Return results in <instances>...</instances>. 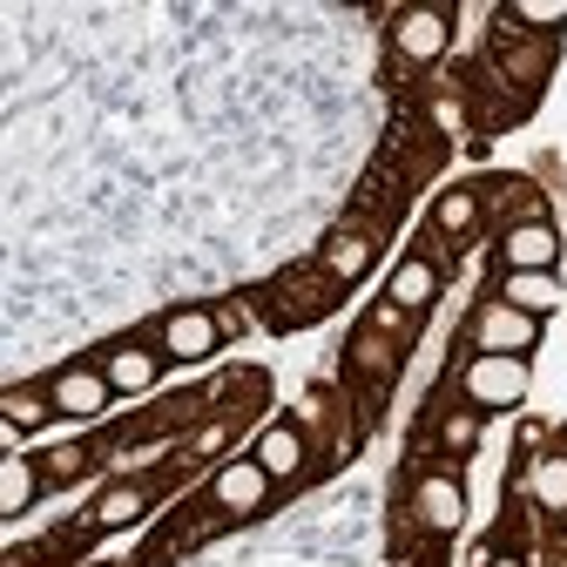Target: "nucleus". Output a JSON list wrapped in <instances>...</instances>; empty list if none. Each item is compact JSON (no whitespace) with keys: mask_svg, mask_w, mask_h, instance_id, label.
I'll return each instance as SVG.
<instances>
[{"mask_svg":"<svg viewBox=\"0 0 567 567\" xmlns=\"http://www.w3.org/2000/svg\"><path fill=\"white\" fill-rule=\"evenodd\" d=\"M554 257H560V244H554L547 224H514V230H507V264H514V270H547Z\"/></svg>","mask_w":567,"mask_h":567,"instance_id":"9","label":"nucleus"},{"mask_svg":"<svg viewBox=\"0 0 567 567\" xmlns=\"http://www.w3.org/2000/svg\"><path fill=\"white\" fill-rule=\"evenodd\" d=\"M501 305H514V311L540 318V311H554V305H560V284H554L547 270H507V298H501Z\"/></svg>","mask_w":567,"mask_h":567,"instance_id":"7","label":"nucleus"},{"mask_svg":"<svg viewBox=\"0 0 567 567\" xmlns=\"http://www.w3.org/2000/svg\"><path fill=\"white\" fill-rule=\"evenodd\" d=\"M28 501H34V466L8 460V466H0V514H21Z\"/></svg>","mask_w":567,"mask_h":567,"instance_id":"14","label":"nucleus"},{"mask_svg":"<svg viewBox=\"0 0 567 567\" xmlns=\"http://www.w3.org/2000/svg\"><path fill=\"white\" fill-rule=\"evenodd\" d=\"M365 264H372V237H365V230H338V237L324 244V270H331V277H344V284L359 277Z\"/></svg>","mask_w":567,"mask_h":567,"instance_id":"12","label":"nucleus"},{"mask_svg":"<svg viewBox=\"0 0 567 567\" xmlns=\"http://www.w3.org/2000/svg\"><path fill=\"white\" fill-rule=\"evenodd\" d=\"M250 460H257L270 480H277V473H298V466H305V440H298V425H270V433L257 440V453H250Z\"/></svg>","mask_w":567,"mask_h":567,"instance_id":"10","label":"nucleus"},{"mask_svg":"<svg viewBox=\"0 0 567 567\" xmlns=\"http://www.w3.org/2000/svg\"><path fill=\"white\" fill-rule=\"evenodd\" d=\"M109 385L115 392H150L156 385V359H150V351H135V344L109 351Z\"/></svg>","mask_w":567,"mask_h":567,"instance_id":"13","label":"nucleus"},{"mask_svg":"<svg viewBox=\"0 0 567 567\" xmlns=\"http://www.w3.org/2000/svg\"><path fill=\"white\" fill-rule=\"evenodd\" d=\"M109 372H61L54 379V412H75V419H89V412H102L109 405Z\"/></svg>","mask_w":567,"mask_h":567,"instance_id":"6","label":"nucleus"},{"mask_svg":"<svg viewBox=\"0 0 567 567\" xmlns=\"http://www.w3.org/2000/svg\"><path fill=\"white\" fill-rule=\"evenodd\" d=\"M440 48H446V14H440V8L399 14V54H405V61H433Z\"/></svg>","mask_w":567,"mask_h":567,"instance_id":"5","label":"nucleus"},{"mask_svg":"<svg viewBox=\"0 0 567 567\" xmlns=\"http://www.w3.org/2000/svg\"><path fill=\"white\" fill-rule=\"evenodd\" d=\"M351 359H359V365H365V372H372V379H385V372H392V344H385V338H372V331H365V338H359V344H351Z\"/></svg>","mask_w":567,"mask_h":567,"instance_id":"18","label":"nucleus"},{"mask_svg":"<svg viewBox=\"0 0 567 567\" xmlns=\"http://www.w3.org/2000/svg\"><path fill=\"white\" fill-rule=\"evenodd\" d=\"M493 567H520V560H493Z\"/></svg>","mask_w":567,"mask_h":567,"instance_id":"24","label":"nucleus"},{"mask_svg":"<svg viewBox=\"0 0 567 567\" xmlns=\"http://www.w3.org/2000/svg\"><path fill=\"white\" fill-rule=\"evenodd\" d=\"M534 493H540V507L567 514V460H540L534 466Z\"/></svg>","mask_w":567,"mask_h":567,"instance_id":"15","label":"nucleus"},{"mask_svg":"<svg viewBox=\"0 0 567 567\" xmlns=\"http://www.w3.org/2000/svg\"><path fill=\"white\" fill-rule=\"evenodd\" d=\"M433 298H440V270L419 264V257H405L392 270V305H433Z\"/></svg>","mask_w":567,"mask_h":567,"instance_id":"11","label":"nucleus"},{"mask_svg":"<svg viewBox=\"0 0 567 567\" xmlns=\"http://www.w3.org/2000/svg\"><path fill=\"white\" fill-rule=\"evenodd\" d=\"M501 54H507V68H514V82H540V75H547V48H520V41H507Z\"/></svg>","mask_w":567,"mask_h":567,"instance_id":"17","label":"nucleus"},{"mask_svg":"<svg viewBox=\"0 0 567 567\" xmlns=\"http://www.w3.org/2000/svg\"><path fill=\"white\" fill-rule=\"evenodd\" d=\"M264 493H270V473H264L257 460H237V466L217 473V507H224V514H250V507H264Z\"/></svg>","mask_w":567,"mask_h":567,"instance_id":"2","label":"nucleus"},{"mask_svg":"<svg viewBox=\"0 0 567 567\" xmlns=\"http://www.w3.org/2000/svg\"><path fill=\"white\" fill-rule=\"evenodd\" d=\"M520 392H527V365L507 359V351H486V359L466 365V399L473 405H520Z\"/></svg>","mask_w":567,"mask_h":567,"instance_id":"1","label":"nucleus"},{"mask_svg":"<svg viewBox=\"0 0 567 567\" xmlns=\"http://www.w3.org/2000/svg\"><path fill=\"white\" fill-rule=\"evenodd\" d=\"M440 224H446V230H473V196H466V189L440 196Z\"/></svg>","mask_w":567,"mask_h":567,"instance_id":"20","label":"nucleus"},{"mask_svg":"<svg viewBox=\"0 0 567 567\" xmlns=\"http://www.w3.org/2000/svg\"><path fill=\"white\" fill-rule=\"evenodd\" d=\"M82 466H89V453H82V446H54V453H48V480H75Z\"/></svg>","mask_w":567,"mask_h":567,"instance_id":"22","label":"nucleus"},{"mask_svg":"<svg viewBox=\"0 0 567 567\" xmlns=\"http://www.w3.org/2000/svg\"><path fill=\"white\" fill-rule=\"evenodd\" d=\"M419 514H425V527H460L466 520V501H460V486L446 480V473H433V480H419Z\"/></svg>","mask_w":567,"mask_h":567,"instance_id":"8","label":"nucleus"},{"mask_svg":"<svg viewBox=\"0 0 567 567\" xmlns=\"http://www.w3.org/2000/svg\"><path fill=\"white\" fill-rule=\"evenodd\" d=\"M480 344H486V351H507V359H520V351L534 344V318L514 311V305H493V311H480Z\"/></svg>","mask_w":567,"mask_h":567,"instance_id":"3","label":"nucleus"},{"mask_svg":"<svg viewBox=\"0 0 567 567\" xmlns=\"http://www.w3.org/2000/svg\"><path fill=\"white\" fill-rule=\"evenodd\" d=\"M446 446H460V453L480 446V419H473V412H453V419H446Z\"/></svg>","mask_w":567,"mask_h":567,"instance_id":"21","label":"nucleus"},{"mask_svg":"<svg viewBox=\"0 0 567 567\" xmlns=\"http://www.w3.org/2000/svg\"><path fill=\"white\" fill-rule=\"evenodd\" d=\"M514 21H520V28H560V21H567V8H560V0H520Z\"/></svg>","mask_w":567,"mask_h":567,"instance_id":"19","label":"nucleus"},{"mask_svg":"<svg viewBox=\"0 0 567 567\" xmlns=\"http://www.w3.org/2000/svg\"><path fill=\"white\" fill-rule=\"evenodd\" d=\"M8 419H14V425H34V419H48V412H41L34 392H8Z\"/></svg>","mask_w":567,"mask_h":567,"instance_id":"23","label":"nucleus"},{"mask_svg":"<svg viewBox=\"0 0 567 567\" xmlns=\"http://www.w3.org/2000/svg\"><path fill=\"white\" fill-rule=\"evenodd\" d=\"M135 514H142V493H135V486H115L109 501L95 507V527H128Z\"/></svg>","mask_w":567,"mask_h":567,"instance_id":"16","label":"nucleus"},{"mask_svg":"<svg viewBox=\"0 0 567 567\" xmlns=\"http://www.w3.org/2000/svg\"><path fill=\"white\" fill-rule=\"evenodd\" d=\"M163 344H169V359H209V351H217V318L209 311H176L163 324Z\"/></svg>","mask_w":567,"mask_h":567,"instance_id":"4","label":"nucleus"}]
</instances>
